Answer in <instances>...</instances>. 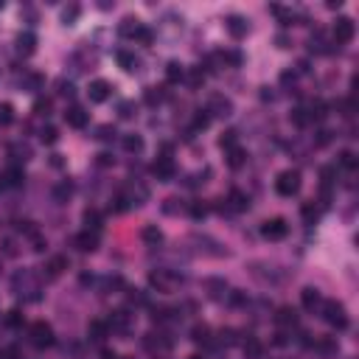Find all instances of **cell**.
Here are the masks:
<instances>
[{
	"label": "cell",
	"mask_w": 359,
	"mask_h": 359,
	"mask_svg": "<svg viewBox=\"0 0 359 359\" xmlns=\"http://www.w3.org/2000/svg\"><path fill=\"white\" fill-rule=\"evenodd\" d=\"M219 339H222L225 345H236V342H239V339H236V331H233V328H225L222 334H219Z\"/></svg>",
	"instance_id": "obj_47"
},
{
	"label": "cell",
	"mask_w": 359,
	"mask_h": 359,
	"mask_svg": "<svg viewBox=\"0 0 359 359\" xmlns=\"http://www.w3.org/2000/svg\"><path fill=\"white\" fill-rule=\"evenodd\" d=\"M339 166H345V169H356V155L353 152H339Z\"/></svg>",
	"instance_id": "obj_40"
},
{
	"label": "cell",
	"mask_w": 359,
	"mask_h": 359,
	"mask_svg": "<svg viewBox=\"0 0 359 359\" xmlns=\"http://www.w3.org/2000/svg\"><path fill=\"white\" fill-rule=\"evenodd\" d=\"M29 339L34 348H48V345H54V328L40 320V323H34L29 328Z\"/></svg>",
	"instance_id": "obj_4"
},
{
	"label": "cell",
	"mask_w": 359,
	"mask_h": 359,
	"mask_svg": "<svg viewBox=\"0 0 359 359\" xmlns=\"http://www.w3.org/2000/svg\"><path fill=\"white\" fill-rule=\"evenodd\" d=\"M138 26H141V20H138V17H124V23H121L118 34H121V37H129V40H132L135 31H138Z\"/></svg>",
	"instance_id": "obj_26"
},
{
	"label": "cell",
	"mask_w": 359,
	"mask_h": 359,
	"mask_svg": "<svg viewBox=\"0 0 359 359\" xmlns=\"http://www.w3.org/2000/svg\"><path fill=\"white\" fill-rule=\"evenodd\" d=\"M317 216H320V213H317L314 205H303V219H306V225H314Z\"/></svg>",
	"instance_id": "obj_43"
},
{
	"label": "cell",
	"mask_w": 359,
	"mask_h": 359,
	"mask_svg": "<svg viewBox=\"0 0 359 359\" xmlns=\"http://www.w3.org/2000/svg\"><path fill=\"white\" fill-rule=\"evenodd\" d=\"M275 191H278L281 197H295L297 191H300V171H297V169L281 171L278 180H275Z\"/></svg>",
	"instance_id": "obj_2"
},
{
	"label": "cell",
	"mask_w": 359,
	"mask_h": 359,
	"mask_svg": "<svg viewBox=\"0 0 359 359\" xmlns=\"http://www.w3.org/2000/svg\"><path fill=\"white\" fill-rule=\"evenodd\" d=\"M34 45H37V37L31 34V31L17 37V51H20V54H34Z\"/></svg>",
	"instance_id": "obj_22"
},
{
	"label": "cell",
	"mask_w": 359,
	"mask_h": 359,
	"mask_svg": "<svg viewBox=\"0 0 359 359\" xmlns=\"http://www.w3.org/2000/svg\"><path fill=\"white\" fill-rule=\"evenodd\" d=\"M6 188V174H3V171H0V191Z\"/></svg>",
	"instance_id": "obj_60"
},
{
	"label": "cell",
	"mask_w": 359,
	"mask_h": 359,
	"mask_svg": "<svg viewBox=\"0 0 359 359\" xmlns=\"http://www.w3.org/2000/svg\"><path fill=\"white\" fill-rule=\"evenodd\" d=\"M180 281H183V278L177 272H169V269H157V272L149 275V283H152L157 292H174Z\"/></svg>",
	"instance_id": "obj_3"
},
{
	"label": "cell",
	"mask_w": 359,
	"mask_h": 359,
	"mask_svg": "<svg viewBox=\"0 0 359 359\" xmlns=\"http://www.w3.org/2000/svg\"><path fill=\"white\" fill-rule=\"evenodd\" d=\"M208 127H211V115L199 110V113H197V118H194V129H208Z\"/></svg>",
	"instance_id": "obj_42"
},
{
	"label": "cell",
	"mask_w": 359,
	"mask_h": 359,
	"mask_svg": "<svg viewBox=\"0 0 359 359\" xmlns=\"http://www.w3.org/2000/svg\"><path fill=\"white\" fill-rule=\"evenodd\" d=\"M191 216H194V219H205V216H208V208L199 205V202H194V205H191Z\"/></svg>",
	"instance_id": "obj_48"
},
{
	"label": "cell",
	"mask_w": 359,
	"mask_h": 359,
	"mask_svg": "<svg viewBox=\"0 0 359 359\" xmlns=\"http://www.w3.org/2000/svg\"><path fill=\"white\" fill-rule=\"evenodd\" d=\"M115 59H118V65H121L127 73H132L135 68H138V59H135V54H129V51H118V54H115Z\"/></svg>",
	"instance_id": "obj_25"
},
{
	"label": "cell",
	"mask_w": 359,
	"mask_h": 359,
	"mask_svg": "<svg viewBox=\"0 0 359 359\" xmlns=\"http://www.w3.org/2000/svg\"><path fill=\"white\" fill-rule=\"evenodd\" d=\"M34 110H37V115H48V110H51V101H37V104H34Z\"/></svg>",
	"instance_id": "obj_54"
},
{
	"label": "cell",
	"mask_w": 359,
	"mask_h": 359,
	"mask_svg": "<svg viewBox=\"0 0 359 359\" xmlns=\"http://www.w3.org/2000/svg\"><path fill=\"white\" fill-rule=\"evenodd\" d=\"M129 323H132V317L121 309V311H115V314L110 317V323H107V325H110V328H115V331H127Z\"/></svg>",
	"instance_id": "obj_21"
},
{
	"label": "cell",
	"mask_w": 359,
	"mask_h": 359,
	"mask_svg": "<svg viewBox=\"0 0 359 359\" xmlns=\"http://www.w3.org/2000/svg\"><path fill=\"white\" fill-rule=\"evenodd\" d=\"M113 163H115L113 155H107V152H101L99 155V166H113Z\"/></svg>",
	"instance_id": "obj_56"
},
{
	"label": "cell",
	"mask_w": 359,
	"mask_h": 359,
	"mask_svg": "<svg viewBox=\"0 0 359 359\" xmlns=\"http://www.w3.org/2000/svg\"><path fill=\"white\" fill-rule=\"evenodd\" d=\"M205 113L216 115V118H227V115L233 113V101H230V99H225V96H213Z\"/></svg>",
	"instance_id": "obj_10"
},
{
	"label": "cell",
	"mask_w": 359,
	"mask_h": 359,
	"mask_svg": "<svg viewBox=\"0 0 359 359\" xmlns=\"http://www.w3.org/2000/svg\"><path fill=\"white\" fill-rule=\"evenodd\" d=\"M6 323L9 325H23V314H20V311H9V317H6Z\"/></svg>",
	"instance_id": "obj_51"
},
{
	"label": "cell",
	"mask_w": 359,
	"mask_h": 359,
	"mask_svg": "<svg viewBox=\"0 0 359 359\" xmlns=\"http://www.w3.org/2000/svg\"><path fill=\"white\" fill-rule=\"evenodd\" d=\"M323 292H320V289H314V286H306L300 292V303H303V309L306 311H311V314H317V311H320V306H323Z\"/></svg>",
	"instance_id": "obj_8"
},
{
	"label": "cell",
	"mask_w": 359,
	"mask_h": 359,
	"mask_svg": "<svg viewBox=\"0 0 359 359\" xmlns=\"http://www.w3.org/2000/svg\"><path fill=\"white\" fill-rule=\"evenodd\" d=\"M286 233H289L286 219H269V222H264V225H261V236H264V239H269V241L286 239Z\"/></svg>",
	"instance_id": "obj_6"
},
{
	"label": "cell",
	"mask_w": 359,
	"mask_h": 359,
	"mask_svg": "<svg viewBox=\"0 0 359 359\" xmlns=\"http://www.w3.org/2000/svg\"><path fill=\"white\" fill-rule=\"evenodd\" d=\"M275 323L281 325V328H295L297 325V311L292 306H281L278 314H275Z\"/></svg>",
	"instance_id": "obj_16"
},
{
	"label": "cell",
	"mask_w": 359,
	"mask_h": 359,
	"mask_svg": "<svg viewBox=\"0 0 359 359\" xmlns=\"http://www.w3.org/2000/svg\"><path fill=\"white\" fill-rule=\"evenodd\" d=\"M225 300L230 303V306H244V303H247V297H244V292H239V289H230Z\"/></svg>",
	"instance_id": "obj_39"
},
{
	"label": "cell",
	"mask_w": 359,
	"mask_h": 359,
	"mask_svg": "<svg viewBox=\"0 0 359 359\" xmlns=\"http://www.w3.org/2000/svg\"><path fill=\"white\" fill-rule=\"evenodd\" d=\"M177 202H180L177 197L166 199V205H163V213H177Z\"/></svg>",
	"instance_id": "obj_52"
},
{
	"label": "cell",
	"mask_w": 359,
	"mask_h": 359,
	"mask_svg": "<svg viewBox=\"0 0 359 359\" xmlns=\"http://www.w3.org/2000/svg\"><path fill=\"white\" fill-rule=\"evenodd\" d=\"M317 314H323V320L331 328H337V331L348 328V311H345V306L339 300H323V306H320Z\"/></svg>",
	"instance_id": "obj_1"
},
{
	"label": "cell",
	"mask_w": 359,
	"mask_h": 359,
	"mask_svg": "<svg viewBox=\"0 0 359 359\" xmlns=\"http://www.w3.org/2000/svg\"><path fill=\"white\" fill-rule=\"evenodd\" d=\"M225 26H227V34H230L233 40H241V37H247V31H250L247 20H244V17H239V15H230Z\"/></svg>",
	"instance_id": "obj_13"
},
{
	"label": "cell",
	"mask_w": 359,
	"mask_h": 359,
	"mask_svg": "<svg viewBox=\"0 0 359 359\" xmlns=\"http://www.w3.org/2000/svg\"><path fill=\"white\" fill-rule=\"evenodd\" d=\"M135 43H141V45H152V40H155V34L146 29V26H138V31H135V37H132Z\"/></svg>",
	"instance_id": "obj_34"
},
{
	"label": "cell",
	"mask_w": 359,
	"mask_h": 359,
	"mask_svg": "<svg viewBox=\"0 0 359 359\" xmlns=\"http://www.w3.org/2000/svg\"><path fill=\"white\" fill-rule=\"evenodd\" d=\"M87 334H90V339L101 342V339L110 334V325H107L104 320H90V325H87Z\"/></svg>",
	"instance_id": "obj_18"
},
{
	"label": "cell",
	"mask_w": 359,
	"mask_h": 359,
	"mask_svg": "<svg viewBox=\"0 0 359 359\" xmlns=\"http://www.w3.org/2000/svg\"><path fill=\"white\" fill-rule=\"evenodd\" d=\"M205 286L211 289V297H213V300H225L227 292H230V289H227V283L219 281V278H208V281H205Z\"/></svg>",
	"instance_id": "obj_17"
},
{
	"label": "cell",
	"mask_w": 359,
	"mask_h": 359,
	"mask_svg": "<svg viewBox=\"0 0 359 359\" xmlns=\"http://www.w3.org/2000/svg\"><path fill=\"white\" fill-rule=\"evenodd\" d=\"M40 138H43V143H57V138H59V132L54 127H45L43 129V135H40Z\"/></svg>",
	"instance_id": "obj_46"
},
{
	"label": "cell",
	"mask_w": 359,
	"mask_h": 359,
	"mask_svg": "<svg viewBox=\"0 0 359 359\" xmlns=\"http://www.w3.org/2000/svg\"><path fill=\"white\" fill-rule=\"evenodd\" d=\"M124 149L132 152V155L143 152V138H141V135H124Z\"/></svg>",
	"instance_id": "obj_29"
},
{
	"label": "cell",
	"mask_w": 359,
	"mask_h": 359,
	"mask_svg": "<svg viewBox=\"0 0 359 359\" xmlns=\"http://www.w3.org/2000/svg\"><path fill=\"white\" fill-rule=\"evenodd\" d=\"M0 9H3V0H0Z\"/></svg>",
	"instance_id": "obj_62"
},
{
	"label": "cell",
	"mask_w": 359,
	"mask_h": 359,
	"mask_svg": "<svg viewBox=\"0 0 359 359\" xmlns=\"http://www.w3.org/2000/svg\"><path fill=\"white\" fill-rule=\"evenodd\" d=\"M101 359H118V356H115V351H101Z\"/></svg>",
	"instance_id": "obj_59"
},
{
	"label": "cell",
	"mask_w": 359,
	"mask_h": 359,
	"mask_svg": "<svg viewBox=\"0 0 359 359\" xmlns=\"http://www.w3.org/2000/svg\"><path fill=\"white\" fill-rule=\"evenodd\" d=\"M334 185V169H323V191H328Z\"/></svg>",
	"instance_id": "obj_50"
},
{
	"label": "cell",
	"mask_w": 359,
	"mask_h": 359,
	"mask_svg": "<svg viewBox=\"0 0 359 359\" xmlns=\"http://www.w3.org/2000/svg\"><path fill=\"white\" fill-rule=\"evenodd\" d=\"M166 79H169V82H183L185 79V68L180 62H169L166 65Z\"/></svg>",
	"instance_id": "obj_28"
},
{
	"label": "cell",
	"mask_w": 359,
	"mask_h": 359,
	"mask_svg": "<svg viewBox=\"0 0 359 359\" xmlns=\"http://www.w3.org/2000/svg\"><path fill=\"white\" fill-rule=\"evenodd\" d=\"M71 197H73V185L68 183V180H62V183L54 188V199H57V202H68Z\"/></svg>",
	"instance_id": "obj_27"
},
{
	"label": "cell",
	"mask_w": 359,
	"mask_h": 359,
	"mask_svg": "<svg viewBox=\"0 0 359 359\" xmlns=\"http://www.w3.org/2000/svg\"><path fill=\"white\" fill-rule=\"evenodd\" d=\"M99 241H101L99 230H90V227H87L85 233H79V236H76V247L82 250V253H93V250L99 247Z\"/></svg>",
	"instance_id": "obj_11"
},
{
	"label": "cell",
	"mask_w": 359,
	"mask_h": 359,
	"mask_svg": "<svg viewBox=\"0 0 359 359\" xmlns=\"http://www.w3.org/2000/svg\"><path fill=\"white\" fill-rule=\"evenodd\" d=\"M281 82H283V85H289V82H295V73H283V76H281Z\"/></svg>",
	"instance_id": "obj_58"
},
{
	"label": "cell",
	"mask_w": 359,
	"mask_h": 359,
	"mask_svg": "<svg viewBox=\"0 0 359 359\" xmlns=\"http://www.w3.org/2000/svg\"><path fill=\"white\" fill-rule=\"evenodd\" d=\"M353 37H356V26H353L351 17H337V23H334V43L348 45Z\"/></svg>",
	"instance_id": "obj_5"
},
{
	"label": "cell",
	"mask_w": 359,
	"mask_h": 359,
	"mask_svg": "<svg viewBox=\"0 0 359 359\" xmlns=\"http://www.w3.org/2000/svg\"><path fill=\"white\" fill-rule=\"evenodd\" d=\"M65 121H68V127H73V129H85L87 121H90V115H87L82 107H71V110L65 113Z\"/></svg>",
	"instance_id": "obj_14"
},
{
	"label": "cell",
	"mask_w": 359,
	"mask_h": 359,
	"mask_svg": "<svg viewBox=\"0 0 359 359\" xmlns=\"http://www.w3.org/2000/svg\"><path fill=\"white\" fill-rule=\"evenodd\" d=\"M26 87H29V90H40V87H43V76H37V73L29 76L26 79Z\"/></svg>",
	"instance_id": "obj_49"
},
{
	"label": "cell",
	"mask_w": 359,
	"mask_h": 359,
	"mask_svg": "<svg viewBox=\"0 0 359 359\" xmlns=\"http://www.w3.org/2000/svg\"><path fill=\"white\" fill-rule=\"evenodd\" d=\"M219 146L225 149V152H227V149H233V146H236V132H233V129H227V132L219 138Z\"/></svg>",
	"instance_id": "obj_41"
},
{
	"label": "cell",
	"mask_w": 359,
	"mask_h": 359,
	"mask_svg": "<svg viewBox=\"0 0 359 359\" xmlns=\"http://www.w3.org/2000/svg\"><path fill=\"white\" fill-rule=\"evenodd\" d=\"M141 239L146 241V244L157 247V244L163 241V233H160V227H157V225H146V227L141 230Z\"/></svg>",
	"instance_id": "obj_20"
},
{
	"label": "cell",
	"mask_w": 359,
	"mask_h": 359,
	"mask_svg": "<svg viewBox=\"0 0 359 359\" xmlns=\"http://www.w3.org/2000/svg\"><path fill=\"white\" fill-rule=\"evenodd\" d=\"M202 82H205V73H202V68H199V71L191 73V85L197 87V85H202Z\"/></svg>",
	"instance_id": "obj_55"
},
{
	"label": "cell",
	"mask_w": 359,
	"mask_h": 359,
	"mask_svg": "<svg viewBox=\"0 0 359 359\" xmlns=\"http://www.w3.org/2000/svg\"><path fill=\"white\" fill-rule=\"evenodd\" d=\"M244 160H247L244 149H239V146L227 149V166H230V169H241V166H244Z\"/></svg>",
	"instance_id": "obj_23"
},
{
	"label": "cell",
	"mask_w": 359,
	"mask_h": 359,
	"mask_svg": "<svg viewBox=\"0 0 359 359\" xmlns=\"http://www.w3.org/2000/svg\"><path fill=\"white\" fill-rule=\"evenodd\" d=\"M3 174H6V185H15V188H20L23 180H26V174H23L20 169H9V171H3Z\"/></svg>",
	"instance_id": "obj_33"
},
{
	"label": "cell",
	"mask_w": 359,
	"mask_h": 359,
	"mask_svg": "<svg viewBox=\"0 0 359 359\" xmlns=\"http://www.w3.org/2000/svg\"><path fill=\"white\" fill-rule=\"evenodd\" d=\"M85 222H87L90 230H99V227H101V213L96 211V208H87V211H85Z\"/></svg>",
	"instance_id": "obj_32"
},
{
	"label": "cell",
	"mask_w": 359,
	"mask_h": 359,
	"mask_svg": "<svg viewBox=\"0 0 359 359\" xmlns=\"http://www.w3.org/2000/svg\"><path fill=\"white\" fill-rule=\"evenodd\" d=\"M15 121V107L12 104H0V127H9Z\"/></svg>",
	"instance_id": "obj_35"
},
{
	"label": "cell",
	"mask_w": 359,
	"mask_h": 359,
	"mask_svg": "<svg viewBox=\"0 0 359 359\" xmlns=\"http://www.w3.org/2000/svg\"><path fill=\"white\" fill-rule=\"evenodd\" d=\"M227 208H233V211H247V208H250V199L244 197V194H241V191H230V197H227Z\"/></svg>",
	"instance_id": "obj_24"
},
{
	"label": "cell",
	"mask_w": 359,
	"mask_h": 359,
	"mask_svg": "<svg viewBox=\"0 0 359 359\" xmlns=\"http://www.w3.org/2000/svg\"><path fill=\"white\" fill-rule=\"evenodd\" d=\"M143 101H146V104H152V107H155V104H160V101H163V93L157 90V87H149V90L143 93Z\"/></svg>",
	"instance_id": "obj_38"
},
{
	"label": "cell",
	"mask_w": 359,
	"mask_h": 359,
	"mask_svg": "<svg viewBox=\"0 0 359 359\" xmlns=\"http://www.w3.org/2000/svg\"><path fill=\"white\" fill-rule=\"evenodd\" d=\"M79 15H82V9H79L76 3H71V6L62 12V23H65V26H73V23L79 20Z\"/></svg>",
	"instance_id": "obj_31"
},
{
	"label": "cell",
	"mask_w": 359,
	"mask_h": 359,
	"mask_svg": "<svg viewBox=\"0 0 359 359\" xmlns=\"http://www.w3.org/2000/svg\"><path fill=\"white\" fill-rule=\"evenodd\" d=\"M152 171H155L157 180H163V183H169L171 177H174V163H171V157H160V160L152 166Z\"/></svg>",
	"instance_id": "obj_15"
},
{
	"label": "cell",
	"mask_w": 359,
	"mask_h": 359,
	"mask_svg": "<svg viewBox=\"0 0 359 359\" xmlns=\"http://www.w3.org/2000/svg\"><path fill=\"white\" fill-rule=\"evenodd\" d=\"M222 59H225V62H230V65H239V62H241L239 54H222Z\"/></svg>",
	"instance_id": "obj_57"
},
{
	"label": "cell",
	"mask_w": 359,
	"mask_h": 359,
	"mask_svg": "<svg viewBox=\"0 0 359 359\" xmlns=\"http://www.w3.org/2000/svg\"><path fill=\"white\" fill-rule=\"evenodd\" d=\"M87 96H90L93 104H101V101H107L110 96H113V85L107 82V79H96L90 85V90H87Z\"/></svg>",
	"instance_id": "obj_9"
},
{
	"label": "cell",
	"mask_w": 359,
	"mask_h": 359,
	"mask_svg": "<svg viewBox=\"0 0 359 359\" xmlns=\"http://www.w3.org/2000/svg\"><path fill=\"white\" fill-rule=\"evenodd\" d=\"M191 359H202V356H191Z\"/></svg>",
	"instance_id": "obj_61"
},
{
	"label": "cell",
	"mask_w": 359,
	"mask_h": 359,
	"mask_svg": "<svg viewBox=\"0 0 359 359\" xmlns=\"http://www.w3.org/2000/svg\"><path fill=\"white\" fill-rule=\"evenodd\" d=\"M65 269H68V261H65L62 255H54V258L48 261V275H51V278H57V275H62Z\"/></svg>",
	"instance_id": "obj_30"
},
{
	"label": "cell",
	"mask_w": 359,
	"mask_h": 359,
	"mask_svg": "<svg viewBox=\"0 0 359 359\" xmlns=\"http://www.w3.org/2000/svg\"><path fill=\"white\" fill-rule=\"evenodd\" d=\"M328 141H331V132L328 129H320V132H317V146H325Z\"/></svg>",
	"instance_id": "obj_53"
},
{
	"label": "cell",
	"mask_w": 359,
	"mask_h": 359,
	"mask_svg": "<svg viewBox=\"0 0 359 359\" xmlns=\"http://www.w3.org/2000/svg\"><path fill=\"white\" fill-rule=\"evenodd\" d=\"M118 113H121V118H132L135 115V101H121Z\"/></svg>",
	"instance_id": "obj_45"
},
{
	"label": "cell",
	"mask_w": 359,
	"mask_h": 359,
	"mask_svg": "<svg viewBox=\"0 0 359 359\" xmlns=\"http://www.w3.org/2000/svg\"><path fill=\"white\" fill-rule=\"evenodd\" d=\"M96 138H99V141H113L115 138V127L113 124H101V127L96 129Z\"/></svg>",
	"instance_id": "obj_37"
},
{
	"label": "cell",
	"mask_w": 359,
	"mask_h": 359,
	"mask_svg": "<svg viewBox=\"0 0 359 359\" xmlns=\"http://www.w3.org/2000/svg\"><path fill=\"white\" fill-rule=\"evenodd\" d=\"M241 351H244L247 359H261V353H264V348H261V342L255 337H247L244 342H241Z\"/></svg>",
	"instance_id": "obj_19"
},
{
	"label": "cell",
	"mask_w": 359,
	"mask_h": 359,
	"mask_svg": "<svg viewBox=\"0 0 359 359\" xmlns=\"http://www.w3.org/2000/svg\"><path fill=\"white\" fill-rule=\"evenodd\" d=\"M292 121H295L297 127H306V124H309V110H295V113H292Z\"/></svg>",
	"instance_id": "obj_44"
},
{
	"label": "cell",
	"mask_w": 359,
	"mask_h": 359,
	"mask_svg": "<svg viewBox=\"0 0 359 359\" xmlns=\"http://www.w3.org/2000/svg\"><path fill=\"white\" fill-rule=\"evenodd\" d=\"M208 334H211V328H208V325H194V331H191V339H194V342H208Z\"/></svg>",
	"instance_id": "obj_36"
},
{
	"label": "cell",
	"mask_w": 359,
	"mask_h": 359,
	"mask_svg": "<svg viewBox=\"0 0 359 359\" xmlns=\"http://www.w3.org/2000/svg\"><path fill=\"white\" fill-rule=\"evenodd\" d=\"M143 345H146L149 351H169L171 348V339L169 334H163V331H152V334H146V339H143Z\"/></svg>",
	"instance_id": "obj_12"
},
{
	"label": "cell",
	"mask_w": 359,
	"mask_h": 359,
	"mask_svg": "<svg viewBox=\"0 0 359 359\" xmlns=\"http://www.w3.org/2000/svg\"><path fill=\"white\" fill-rule=\"evenodd\" d=\"M121 197L127 199L129 208H138V205H143V202L149 199V188H146L143 183H129V185H127V191H124Z\"/></svg>",
	"instance_id": "obj_7"
}]
</instances>
